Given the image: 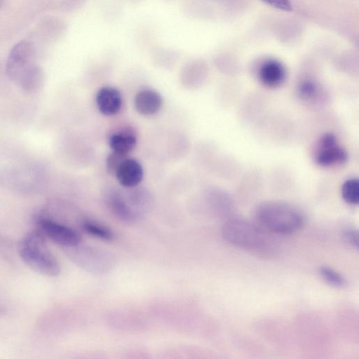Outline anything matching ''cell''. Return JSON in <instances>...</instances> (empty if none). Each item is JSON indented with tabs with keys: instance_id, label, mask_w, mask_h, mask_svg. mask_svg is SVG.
Returning a JSON list of instances; mask_svg holds the SVG:
<instances>
[{
	"instance_id": "cell-1",
	"label": "cell",
	"mask_w": 359,
	"mask_h": 359,
	"mask_svg": "<svg viewBox=\"0 0 359 359\" xmlns=\"http://www.w3.org/2000/svg\"><path fill=\"white\" fill-rule=\"evenodd\" d=\"M6 68L10 79L26 93H36L43 86L44 73L36 62V49L30 41H20L11 49Z\"/></svg>"
},
{
	"instance_id": "cell-2",
	"label": "cell",
	"mask_w": 359,
	"mask_h": 359,
	"mask_svg": "<svg viewBox=\"0 0 359 359\" xmlns=\"http://www.w3.org/2000/svg\"><path fill=\"white\" fill-rule=\"evenodd\" d=\"M255 215L262 226L276 233L290 234L299 230L304 224L300 210L290 203L280 201L260 203Z\"/></svg>"
},
{
	"instance_id": "cell-3",
	"label": "cell",
	"mask_w": 359,
	"mask_h": 359,
	"mask_svg": "<svg viewBox=\"0 0 359 359\" xmlns=\"http://www.w3.org/2000/svg\"><path fill=\"white\" fill-rule=\"evenodd\" d=\"M22 260L34 271L48 276H56L60 266L56 257L48 248L46 236L39 230L25 235L18 245Z\"/></svg>"
},
{
	"instance_id": "cell-4",
	"label": "cell",
	"mask_w": 359,
	"mask_h": 359,
	"mask_svg": "<svg viewBox=\"0 0 359 359\" xmlns=\"http://www.w3.org/2000/svg\"><path fill=\"white\" fill-rule=\"evenodd\" d=\"M224 238L233 245L245 250L264 252L269 247V239L264 231L248 220L233 218L223 225Z\"/></svg>"
},
{
	"instance_id": "cell-5",
	"label": "cell",
	"mask_w": 359,
	"mask_h": 359,
	"mask_svg": "<svg viewBox=\"0 0 359 359\" xmlns=\"http://www.w3.org/2000/svg\"><path fill=\"white\" fill-rule=\"evenodd\" d=\"M63 250L72 262L92 273H105L114 265L113 255L99 248L79 244Z\"/></svg>"
},
{
	"instance_id": "cell-6",
	"label": "cell",
	"mask_w": 359,
	"mask_h": 359,
	"mask_svg": "<svg viewBox=\"0 0 359 359\" xmlns=\"http://www.w3.org/2000/svg\"><path fill=\"white\" fill-rule=\"evenodd\" d=\"M36 222L46 237L63 248L77 245L81 242L79 232L74 229L55 221L42 211L36 216Z\"/></svg>"
},
{
	"instance_id": "cell-7",
	"label": "cell",
	"mask_w": 359,
	"mask_h": 359,
	"mask_svg": "<svg viewBox=\"0 0 359 359\" xmlns=\"http://www.w3.org/2000/svg\"><path fill=\"white\" fill-rule=\"evenodd\" d=\"M315 154L316 163L321 167H331L344 163L347 153L338 143L337 137L331 133L323 134L318 142Z\"/></svg>"
},
{
	"instance_id": "cell-8",
	"label": "cell",
	"mask_w": 359,
	"mask_h": 359,
	"mask_svg": "<svg viewBox=\"0 0 359 359\" xmlns=\"http://www.w3.org/2000/svg\"><path fill=\"white\" fill-rule=\"evenodd\" d=\"M258 76L266 87L276 88L280 86L286 77V72L281 62L276 60H268L259 67Z\"/></svg>"
},
{
	"instance_id": "cell-9",
	"label": "cell",
	"mask_w": 359,
	"mask_h": 359,
	"mask_svg": "<svg viewBox=\"0 0 359 359\" xmlns=\"http://www.w3.org/2000/svg\"><path fill=\"white\" fill-rule=\"evenodd\" d=\"M96 104L102 114L107 116L114 115L121 108L122 97L116 88L105 86L98 90L96 95Z\"/></svg>"
},
{
	"instance_id": "cell-10",
	"label": "cell",
	"mask_w": 359,
	"mask_h": 359,
	"mask_svg": "<svg viewBox=\"0 0 359 359\" xmlns=\"http://www.w3.org/2000/svg\"><path fill=\"white\" fill-rule=\"evenodd\" d=\"M115 175L123 187H133L142 181L143 169L138 161L126 158L118 168Z\"/></svg>"
},
{
	"instance_id": "cell-11",
	"label": "cell",
	"mask_w": 359,
	"mask_h": 359,
	"mask_svg": "<svg viewBox=\"0 0 359 359\" xmlns=\"http://www.w3.org/2000/svg\"><path fill=\"white\" fill-rule=\"evenodd\" d=\"M134 102L136 110L146 116L158 112L163 104L161 96L151 89L139 91L135 97Z\"/></svg>"
},
{
	"instance_id": "cell-12",
	"label": "cell",
	"mask_w": 359,
	"mask_h": 359,
	"mask_svg": "<svg viewBox=\"0 0 359 359\" xmlns=\"http://www.w3.org/2000/svg\"><path fill=\"white\" fill-rule=\"evenodd\" d=\"M107 203L112 213L126 223H134L140 219L129 203L117 193L109 194L107 198Z\"/></svg>"
},
{
	"instance_id": "cell-13",
	"label": "cell",
	"mask_w": 359,
	"mask_h": 359,
	"mask_svg": "<svg viewBox=\"0 0 359 359\" xmlns=\"http://www.w3.org/2000/svg\"><path fill=\"white\" fill-rule=\"evenodd\" d=\"M137 140L134 135L128 132L116 133L109 137V143L112 151L127 155L136 145Z\"/></svg>"
},
{
	"instance_id": "cell-14",
	"label": "cell",
	"mask_w": 359,
	"mask_h": 359,
	"mask_svg": "<svg viewBox=\"0 0 359 359\" xmlns=\"http://www.w3.org/2000/svg\"><path fill=\"white\" fill-rule=\"evenodd\" d=\"M83 231L88 235L103 241H111L113 232L107 227L90 220H84L81 224Z\"/></svg>"
},
{
	"instance_id": "cell-15",
	"label": "cell",
	"mask_w": 359,
	"mask_h": 359,
	"mask_svg": "<svg viewBox=\"0 0 359 359\" xmlns=\"http://www.w3.org/2000/svg\"><path fill=\"white\" fill-rule=\"evenodd\" d=\"M341 196L350 205H358L359 202V181L355 178L346 180L341 186Z\"/></svg>"
},
{
	"instance_id": "cell-16",
	"label": "cell",
	"mask_w": 359,
	"mask_h": 359,
	"mask_svg": "<svg viewBox=\"0 0 359 359\" xmlns=\"http://www.w3.org/2000/svg\"><path fill=\"white\" fill-rule=\"evenodd\" d=\"M321 278L330 285L337 288L346 286V280L339 272L329 266H321L319 269Z\"/></svg>"
},
{
	"instance_id": "cell-17",
	"label": "cell",
	"mask_w": 359,
	"mask_h": 359,
	"mask_svg": "<svg viewBox=\"0 0 359 359\" xmlns=\"http://www.w3.org/2000/svg\"><path fill=\"white\" fill-rule=\"evenodd\" d=\"M299 95L304 100L312 101L319 93V87L316 82L311 80L302 81L299 86Z\"/></svg>"
},
{
	"instance_id": "cell-18",
	"label": "cell",
	"mask_w": 359,
	"mask_h": 359,
	"mask_svg": "<svg viewBox=\"0 0 359 359\" xmlns=\"http://www.w3.org/2000/svg\"><path fill=\"white\" fill-rule=\"evenodd\" d=\"M126 156L113 151L107 158V170L111 174L115 175L121 163L127 158Z\"/></svg>"
},
{
	"instance_id": "cell-19",
	"label": "cell",
	"mask_w": 359,
	"mask_h": 359,
	"mask_svg": "<svg viewBox=\"0 0 359 359\" xmlns=\"http://www.w3.org/2000/svg\"><path fill=\"white\" fill-rule=\"evenodd\" d=\"M268 5L278 10L290 11L292 10V4L290 0H261Z\"/></svg>"
},
{
	"instance_id": "cell-20",
	"label": "cell",
	"mask_w": 359,
	"mask_h": 359,
	"mask_svg": "<svg viewBox=\"0 0 359 359\" xmlns=\"http://www.w3.org/2000/svg\"><path fill=\"white\" fill-rule=\"evenodd\" d=\"M344 237L346 241L351 245L353 247L358 248V231L353 228H348L346 229L344 232Z\"/></svg>"
}]
</instances>
